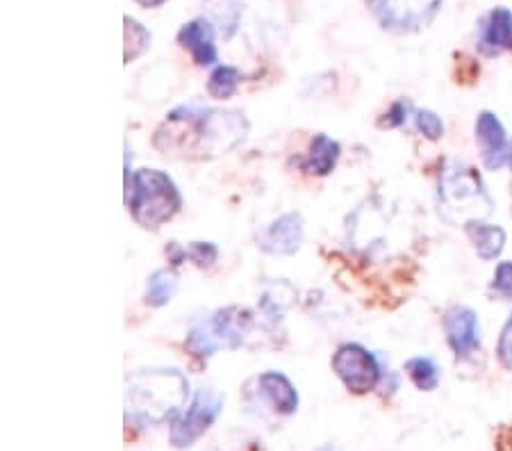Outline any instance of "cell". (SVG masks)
Masks as SVG:
<instances>
[{"instance_id": "obj_1", "label": "cell", "mask_w": 512, "mask_h": 451, "mask_svg": "<svg viewBox=\"0 0 512 451\" xmlns=\"http://www.w3.org/2000/svg\"><path fill=\"white\" fill-rule=\"evenodd\" d=\"M249 135V119L239 110L180 105L155 133V149L180 160H212L226 155Z\"/></svg>"}, {"instance_id": "obj_2", "label": "cell", "mask_w": 512, "mask_h": 451, "mask_svg": "<svg viewBox=\"0 0 512 451\" xmlns=\"http://www.w3.org/2000/svg\"><path fill=\"white\" fill-rule=\"evenodd\" d=\"M187 395V376L178 369H142L126 381V420L137 426L176 422Z\"/></svg>"}, {"instance_id": "obj_3", "label": "cell", "mask_w": 512, "mask_h": 451, "mask_svg": "<svg viewBox=\"0 0 512 451\" xmlns=\"http://www.w3.org/2000/svg\"><path fill=\"white\" fill-rule=\"evenodd\" d=\"M437 203H440V215L451 226L467 228L474 221H483L490 217L492 199L487 194L481 176L472 167L449 162L440 174L437 185Z\"/></svg>"}, {"instance_id": "obj_4", "label": "cell", "mask_w": 512, "mask_h": 451, "mask_svg": "<svg viewBox=\"0 0 512 451\" xmlns=\"http://www.w3.org/2000/svg\"><path fill=\"white\" fill-rule=\"evenodd\" d=\"M126 203L139 226L155 231L178 215L183 208V196L164 171L142 169L132 176V183L126 190Z\"/></svg>"}, {"instance_id": "obj_5", "label": "cell", "mask_w": 512, "mask_h": 451, "mask_svg": "<svg viewBox=\"0 0 512 451\" xmlns=\"http://www.w3.org/2000/svg\"><path fill=\"white\" fill-rule=\"evenodd\" d=\"M251 326V315L242 308H224L208 317L196 319L189 328L187 349L196 358L208 360L221 349L242 347L246 328Z\"/></svg>"}, {"instance_id": "obj_6", "label": "cell", "mask_w": 512, "mask_h": 451, "mask_svg": "<svg viewBox=\"0 0 512 451\" xmlns=\"http://www.w3.org/2000/svg\"><path fill=\"white\" fill-rule=\"evenodd\" d=\"M226 397L221 392L212 390V388H201L194 395L192 404L187 406L183 415L178 417L171 426V445L178 449H187L192 447L194 442L203 436L210 426L217 422V417L221 410H224Z\"/></svg>"}, {"instance_id": "obj_7", "label": "cell", "mask_w": 512, "mask_h": 451, "mask_svg": "<svg viewBox=\"0 0 512 451\" xmlns=\"http://www.w3.org/2000/svg\"><path fill=\"white\" fill-rule=\"evenodd\" d=\"M369 12L385 30L417 32L440 12L442 0H365Z\"/></svg>"}, {"instance_id": "obj_8", "label": "cell", "mask_w": 512, "mask_h": 451, "mask_svg": "<svg viewBox=\"0 0 512 451\" xmlns=\"http://www.w3.org/2000/svg\"><path fill=\"white\" fill-rule=\"evenodd\" d=\"M333 369L353 395H365L381 381V365L362 344H342L333 356Z\"/></svg>"}, {"instance_id": "obj_9", "label": "cell", "mask_w": 512, "mask_h": 451, "mask_svg": "<svg viewBox=\"0 0 512 451\" xmlns=\"http://www.w3.org/2000/svg\"><path fill=\"white\" fill-rule=\"evenodd\" d=\"M301 242L303 219L299 212H287L258 233V246L269 256H294L301 249Z\"/></svg>"}, {"instance_id": "obj_10", "label": "cell", "mask_w": 512, "mask_h": 451, "mask_svg": "<svg viewBox=\"0 0 512 451\" xmlns=\"http://www.w3.org/2000/svg\"><path fill=\"white\" fill-rule=\"evenodd\" d=\"M476 142L481 146V158H483L485 169L499 171L501 167H508L510 139L506 137V130H503L497 114L492 112L478 114Z\"/></svg>"}, {"instance_id": "obj_11", "label": "cell", "mask_w": 512, "mask_h": 451, "mask_svg": "<svg viewBox=\"0 0 512 451\" xmlns=\"http://www.w3.org/2000/svg\"><path fill=\"white\" fill-rule=\"evenodd\" d=\"M447 342L458 358H469L481 349V328L474 310L465 306H453L444 317Z\"/></svg>"}, {"instance_id": "obj_12", "label": "cell", "mask_w": 512, "mask_h": 451, "mask_svg": "<svg viewBox=\"0 0 512 451\" xmlns=\"http://www.w3.org/2000/svg\"><path fill=\"white\" fill-rule=\"evenodd\" d=\"M478 48L487 57L501 55L512 48V12L508 7H494L481 21L478 30Z\"/></svg>"}, {"instance_id": "obj_13", "label": "cell", "mask_w": 512, "mask_h": 451, "mask_svg": "<svg viewBox=\"0 0 512 451\" xmlns=\"http://www.w3.org/2000/svg\"><path fill=\"white\" fill-rule=\"evenodd\" d=\"M178 44L192 53L198 67H210L217 62V46H214V26L210 19H194L185 23L178 32Z\"/></svg>"}, {"instance_id": "obj_14", "label": "cell", "mask_w": 512, "mask_h": 451, "mask_svg": "<svg viewBox=\"0 0 512 451\" xmlns=\"http://www.w3.org/2000/svg\"><path fill=\"white\" fill-rule=\"evenodd\" d=\"M258 388L262 399L278 415H292L299 408V392L285 374L264 372L258 379Z\"/></svg>"}, {"instance_id": "obj_15", "label": "cell", "mask_w": 512, "mask_h": 451, "mask_svg": "<svg viewBox=\"0 0 512 451\" xmlns=\"http://www.w3.org/2000/svg\"><path fill=\"white\" fill-rule=\"evenodd\" d=\"M340 144L328 135H315L310 142V149L305 153V158L299 162L303 171L315 176H328L335 169L337 160H340Z\"/></svg>"}, {"instance_id": "obj_16", "label": "cell", "mask_w": 512, "mask_h": 451, "mask_svg": "<svg viewBox=\"0 0 512 451\" xmlns=\"http://www.w3.org/2000/svg\"><path fill=\"white\" fill-rule=\"evenodd\" d=\"M203 5L219 35L224 39L235 37L242 23V3L239 0H203Z\"/></svg>"}, {"instance_id": "obj_17", "label": "cell", "mask_w": 512, "mask_h": 451, "mask_svg": "<svg viewBox=\"0 0 512 451\" xmlns=\"http://www.w3.org/2000/svg\"><path fill=\"white\" fill-rule=\"evenodd\" d=\"M467 235L472 237L476 253L483 260H494L497 256H501L503 246H506V231L499 226L483 224V221H474V224H469Z\"/></svg>"}, {"instance_id": "obj_18", "label": "cell", "mask_w": 512, "mask_h": 451, "mask_svg": "<svg viewBox=\"0 0 512 451\" xmlns=\"http://www.w3.org/2000/svg\"><path fill=\"white\" fill-rule=\"evenodd\" d=\"M178 290L176 274L169 272V269H158L148 276L146 283V303L153 308H162L173 299V294Z\"/></svg>"}, {"instance_id": "obj_19", "label": "cell", "mask_w": 512, "mask_h": 451, "mask_svg": "<svg viewBox=\"0 0 512 451\" xmlns=\"http://www.w3.org/2000/svg\"><path fill=\"white\" fill-rule=\"evenodd\" d=\"M406 372L412 379V383L424 392H431L440 385V369H437V365L431 358H424V356L410 358L406 363Z\"/></svg>"}, {"instance_id": "obj_20", "label": "cell", "mask_w": 512, "mask_h": 451, "mask_svg": "<svg viewBox=\"0 0 512 451\" xmlns=\"http://www.w3.org/2000/svg\"><path fill=\"white\" fill-rule=\"evenodd\" d=\"M239 87V71L228 64H219L217 69L210 73L208 80V94L217 101H226V98L235 96Z\"/></svg>"}, {"instance_id": "obj_21", "label": "cell", "mask_w": 512, "mask_h": 451, "mask_svg": "<svg viewBox=\"0 0 512 451\" xmlns=\"http://www.w3.org/2000/svg\"><path fill=\"white\" fill-rule=\"evenodd\" d=\"M123 23H126V57H123V60L130 64L146 51L148 44H151V32H148L139 21L130 19V16H123Z\"/></svg>"}, {"instance_id": "obj_22", "label": "cell", "mask_w": 512, "mask_h": 451, "mask_svg": "<svg viewBox=\"0 0 512 451\" xmlns=\"http://www.w3.org/2000/svg\"><path fill=\"white\" fill-rule=\"evenodd\" d=\"M219 258V249L212 242H192L187 249V260H194L198 267H212Z\"/></svg>"}, {"instance_id": "obj_23", "label": "cell", "mask_w": 512, "mask_h": 451, "mask_svg": "<svg viewBox=\"0 0 512 451\" xmlns=\"http://www.w3.org/2000/svg\"><path fill=\"white\" fill-rule=\"evenodd\" d=\"M415 123L417 128L424 133L431 142H435V139H440L442 133H444V126H442V119L437 117L435 112L431 110H419L415 112Z\"/></svg>"}, {"instance_id": "obj_24", "label": "cell", "mask_w": 512, "mask_h": 451, "mask_svg": "<svg viewBox=\"0 0 512 451\" xmlns=\"http://www.w3.org/2000/svg\"><path fill=\"white\" fill-rule=\"evenodd\" d=\"M492 290L501 294V297H506V299L512 297V260L499 262L497 272H494Z\"/></svg>"}, {"instance_id": "obj_25", "label": "cell", "mask_w": 512, "mask_h": 451, "mask_svg": "<svg viewBox=\"0 0 512 451\" xmlns=\"http://www.w3.org/2000/svg\"><path fill=\"white\" fill-rule=\"evenodd\" d=\"M497 356L501 360V365L512 372V315L508 317L506 326L499 335V344H497Z\"/></svg>"}, {"instance_id": "obj_26", "label": "cell", "mask_w": 512, "mask_h": 451, "mask_svg": "<svg viewBox=\"0 0 512 451\" xmlns=\"http://www.w3.org/2000/svg\"><path fill=\"white\" fill-rule=\"evenodd\" d=\"M410 114V103L408 101H396L390 110H387L385 119L381 121L383 128H401L406 126Z\"/></svg>"}, {"instance_id": "obj_27", "label": "cell", "mask_w": 512, "mask_h": 451, "mask_svg": "<svg viewBox=\"0 0 512 451\" xmlns=\"http://www.w3.org/2000/svg\"><path fill=\"white\" fill-rule=\"evenodd\" d=\"M167 256H169L171 265L178 267V265H183V262L187 260V249H183V246H180L178 242H171L167 246Z\"/></svg>"}, {"instance_id": "obj_28", "label": "cell", "mask_w": 512, "mask_h": 451, "mask_svg": "<svg viewBox=\"0 0 512 451\" xmlns=\"http://www.w3.org/2000/svg\"><path fill=\"white\" fill-rule=\"evenodd\" d=\"M135 3H137L139 7H144V10H151V7L164 5V3H167V0H135Z\"/></svg>"}, {"instance_id": "obj_29", "label": "cell", "mask_w": 512, "mask_h": 451, "mask_svg": "<svg viewBox=\"0 0 512 451\" xmlns=\"http://www.w3.org/2000/svg\"><path fill=\"white\" fill-rule=\"evenodd\" d=\"M508 167L512 169V139H510V158H508Z\"/></svg>"}, {"instance_id": "obj_30", "label": "cell", "mask_w": 512, "mask_h": 451, "mask_svg": "<svg viewBox=\"0 0 512 451\" xmlns=\"http://www.w3.org/2000/svg\"><path fill=\"white\" fill-rule=\"evenodd\" d=\"M321 451H340V449H335V447H324Z\"/></svg>"}]
</instances>
